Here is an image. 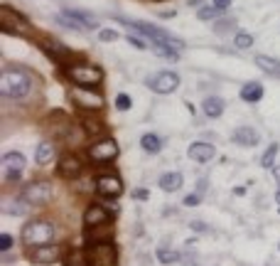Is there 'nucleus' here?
Listing matches in <instances>:
<instances>
[{"mask_svg": "<svg viewBox=\"0 0 280 266\" xmlns=\"http://www.w3.org/2000/svg\"><path fill=\"white\" fill-rule=\"evenodd\" d=\"M67 77H69V79L76 86H96L98 82L103 79V74H101V69H98V67L81 64V62L69 64V67H67Z\"/></svg>", "mask_w": 280, "mask_h": 266, "instance_id": "nucleus-4", "label": "nucleus"}, {"mask_svg": "<svg viewBox=\"0 0 280 266\" xmlns=\"http://www.w3.org/2000/svg\"><path fill=\"white\" fill-rule=\"evenodd\" d=\"M140 146H143V151H145V153H157L162 143H160V138H157L155 133H145V136L140 138Z\"/></svg>", "mask_w": 280, "mask_h": 266, "instance_id": "nucleus-23", "label": "nucleus"}, {"mask_svg": "<svg viewBox=\"0 0 280 266\" xmlns=\"http://www.w3.org/2000/svg\"><path fill=\"white\" fill-rule=\"evenodd\" d=\"M133 197H135V200H148V197H150V192H148L145 187H138V190L133 192Z\"/></svg>", "mask_w": 280, "mask_h": 266, "instance_id": "nucleus-36", "label": "nucleus"}, {"mask_svg": "<svg viewBox=\"0 0 280 266\" xmlns=\"http://www.w3.org/2000/svg\"><path fill=\"white\" fill-rule=\"evenodd\" d=\"M54 237V227L44 220H35V222H27L25 229H22V241L27 247H42V244H49Z\"/></svg>", "mask_w": 280, "mask_h": 266, "instance_id": "nucleus-2", "label": "nucleus"}, {"mask_svg": "<svg viewBox=\"0 0 280 266\" xmlns=\"http://www.w3.org/2000/svg\"><path fill=\"white\" fill-rule=\"evenodd\" d=\"M30 77L25 71H17V69H5L3 71V82H0V91L3 96H10V99H22L25 94H30Z\"/></svg>", "mask_w": 280, "mask_h": 266, "instance_id": "nucleus-1", "label": "nucleus"}, {"mask_svg": "<svg viewBox=\"0 0 280 266\" xmlns=\"http://www.w3.org/2000/svg\"><path fill=\"white\" fill-rule=\"evenodd\" d=\"M275 200H278V205H280V190H278V195H275Z\"/></svg>", "mask_w": 280, "mask_h": 266, "instance_id": "nucleus-38", "label": "nucleus"}, {"mask_svg": "<svg viewBox=\"0 0 280 266\" xmlns=\"http://www.w3.org/2000/svg\"><path fill=\"white\" fill-rule=\"evenodd\" d=\"M199 202H202V197L199 195H187L184 197V205H187V207H194V205H199Z\"/></svg>", "mask_w": 280, "mask_h": 266, "instance_id": "nucleus-33", "label": "nucleus"}, {"mask_svg": "<svg viewBox=\"0 0 280 266\" xmlns=\"http://www.w3.org/2000/svg\"><path fill=\"white\" fill-rule=\"evenodd\" d=\"M177 86H180V77L175 71H160L157 79L153 82V89L157 94H172Z\"/></svg>", "mask_w": 280, "mask_h": 266, "instance_id": "nucleus-12", "label": "nucleus"}, {"mask_svg": "<svg viewBox=\"0 0 280 266\" xmlns=\"http://www.w3.org/2000/svg\"><path fill=\"white\" fill-rule=\"evenodd\" d=\"M256 64L266 71V74H275V77H280V62H278V59L266 57V55H258V57H256Z\"/></svg>", "mask_w": 280, "mask_h": 266, "instance_id": "nucleus-22", "label": "nucleus"}, {"mask_svg": "<svg viewBox=\"0 0 280 266\" xmlns=\"http://www.w3.org/2000/svg\"><path fill=\"white\" fill-rule=\"evenodd\" d=\"M234 25H236L234 20H229V22H219V25H216V32H226V30H234Z\"/></svg>", "mask_w": 280, "mask_h": 266, "instance_id": "nucleus-34", "label": "nucleus"}, {"mask_svg": "<svg viewBox=\"0 0 280 266\" xmlns=\"http://www.w3.org/2000/svg\"><path fill=\"white\" fill-rule=\"evenodd\" d=\"M275 155H278V143H273V146H268L263 158H261V165L263 168H273V163H275Z\"/></svg>", "mask_w": 280, "mask_h": 266, "instance_id": "nucleus-24", "label": "nucleus"}, {"mask_svg": "<svg viewBox=\"0 0 280 266\" xmlns=\"http://www.w3.org/2000/svg\"><path fill=\"white\" fill-rule=\"evenodd\" d=\"M86 264L89 266H116L118 264V252L111 241L91 244L86 249Z\"/></svg>", "mask_w": 280, "mask_h": 266, "instance_id": "nucleus-3", "label": "nucleus"}, {"mask_svg": "<svg viewBox=\"0 0 280 266\" xmlns=\"http://www.w3.org/2000/svg\"><path fill=\"white\" fill-rule=\"evenodd\" d=\"M57 22L64 25V28H71V30H86V25L74 15V10H67V13H59L57 15Z\"/></svg>", "mask_w": 280, "mask_h": 266, "instance_id": "nucleus-21", "label": "nucleus"}, {"mask_svg": "<svg viewBox=\"0 0 280 266\" xmlns=\"http://www.w3.org/2000/svg\"><path fill=\"white\" fill-rule=\"evenodd\" d=\"M30 259L35 261V264H54L62 259V252H59V247L54 244H42V247H32V252H30Z\"/></svg>", "mask_w": 280, "mask_h": 266, "instance_id": "nucleus-9", "label": "nucleus"}, {"mask_svg": "<svg viewBox=\"0 0 280 266\" xmlns=\"http://www.w3.org/2000/svg\"><path fill=\"white\" fill-rule=\"evenodd\" d=\"M54 160V146L49 143V140H44L37 146V153H35V163L37 165H47V163H52Z\"/></svg>", "mask_w": 280, "mask_h": 266, "instance_id": "nucleus-19", "label": "nucleus"}, {"mask_svg": "<svg viewBox=\"0 0 280 266\" xmlns=\"http://www.w3.org/2000/svg\"><path fill=\"white\" fill-rule=\"evenodd\" d=\"M275 175H278V180H280V173H275Z\"/></svg>", "mask_w": 280, "mask_h": 266, "instance_id": "nucleus-39", "label": "nucleus"}, {"mask_svg": "<svg viewBox=\"0 0 280 266\" xmlns=\"http://www.w3.org/2000/svg\"><path fill=\"white\" fill-rule=\"evenodd\" d=\"M214 15H216V8H202L197 17H199V20H211Z\"/></svg>", "mask_w": 280, "mask_h": 266, "instance_id": "nucleus-32", "label": "nucleus"}, {"mask_svg": "<svg viewBox=\"0 0 280 266\" xmlns=\"http://www.w3.org/2000/svg\"><path fill=\"white\" fill-rule=\"evenodd\" d=\"M96 190L103 197H118L123 192V182L116 175H98L96 178Z\"/></svg>", "mask_w": 280, "mask_h": 266, "instance_id": "nucleus-10", "label": "nucleus"}, {"mask_svg": "<svg viewBox=\"0 0 280 266\" xmlns=\"http://www.w3.org/2000/svg\"><path fill=\"white\" fill-rule=\"evenodd\" d=\"M108 220H111V212L106 210V207H101V205H91V207L84 212V224L89 229L103 227V224H108Z\"/></svg>", "mask_w": 280, "mask_h": 266, "instance_id": "nucleus-11", "label": "nucleus"}, {"mask_svg": "<svg viewBox=\"0 0 280 266\" xmlns=\"http://www.w3.org/2000/svg\"><path fill=\"white\" fill-rule=\"evenodd\" d=\"M71 101L79 106V109H86V111H98L103 109V96L94 91L91 86H76L71 91Z\"/></svg>", "mask_w": 280, "mask_h": 266, "instance_id": "nucleus-5", "label": "nucleus"}, {"mask_svg": "<svg viewBox=\"0 0 280 266\" xmlns=\"http://www.w3.org/2000/svg\"><path fill=\"white\" fill-rule=\"evenodd\" d=\"M202 109H204V113H207L209 118H219V116L224 113V101L219 96H209V99H204Z\"/></svg>", "mask_w": 280, "mask_h": 266, "instance_id": "nucleus-20", "label": "nucleus"}, {"mask_svg": "<svg viewBox=\"0 0 280 266\" xmlns=\"http://www.w3.org/2000/svg\"><path fill=\"white\" fill-rule=\"evenodd\" d=\"M258 140H261V136L248 126H241L234 131V143H238V146H256Z\"/></svg>", "mask_w": 280, "mask_h": 266, "instance_id": "nucleus-16", "label": "nucleus"}, {"mask_svg": "<svg viewBox=\"0 0 280 266\" xmlns=\"http://www.w3.org/2000/svg\"><path fill=\"white\" fill-rule=\"evenodd\" d=\"M116 109H118V111H128V109H130V96H128V94H118V96H116Z\"/></svg>", "mask_w": 280, "mask_h": 266, "instance_id": "nucleus-29", "label": "nucleus"}, {"mask_svg": "<svg viewBox=\"0 0 280 266\" xmlns=\"http://www.w3.org/2000/svg\"><path fill=\"white\" fill-rule=\"evenodd\" d=\"M86 264V252H69V256H67V266H84Z\"/></svg>", "mask_w": 280, "mask_h": 266, "instance_id": "nucleus-27", "label": "nucleus"}, {"mask_svg": "<svg viewBox=\"0 0 280 266\" xmlns=\"http://www.w3.org/2000/svg\"><path fill=\"white\" fill-rule=\"evenodd\" d=\"M25 170V158L22 153H5L3 155V173H8L10 178H17Z\"/></svg>", "mask_w": 280, "mask_h": 266, "instance_id": "nucleus-13", "label": "nucleus"}, {"mask_svg": "<svg viewBox=\"0 0 280 266\" xmlns=\"http://www.w3.org/2000/svg\"><path fill=\"white\" fill-rule=\"evenodd\" d=\"M84 131L86 133H91V136H96V133L103 131V126H101L98 121H94V118H84Z\"/></svg>", "mask_w": 280, "mask_h": 266, "instance_id": "nucleus-28", "label": "nucleus"}, {"mask_svg": "<svg viewBox=\"0 0 280 266\" xmlns=\"http://www.w3.org/2000/svg\"><path fill=\"white\" fill-rule=\"evenodd\" d=\"M241 99L248 101V104L261 101V99H263V84H258V82H248V84L241 89Z\"/></svg>", "mask_w": 280, "mask_h": 266, "instance_id": "nucleus-18", "label": "nucleus"}, {"mask_svg": "<svg viewBox=\"0 0 280 266\" xmlns=\"http://www.w3.org/2000/svg\"><path fill=\"white\" fill-rule=\"evenodd\" d=\"M157 259H160V264H175V261H180V254L167 249V247H162V249L157 252Z\"/></svg>", "mask_w": 280, "mask_h": 266, "instance_id": "nucleus-25", "label": "nucleus"}, {"mask_svg": "<svg viewBox=\"0 0 280 266\" xmlns=\"http://www.w3.org/2000/svg\"><path fill=\"white\" fill-rule=\"evenodd\" d=\"M116 155H118V143L113 138H101L89 148V158H91L94 163H108Z\"/></svg>", "mask_w": 280, "mask_h": 266, "instance_id": "nucleus-7", "label": "nucleus"}, {"mask_svg": "<svg viewBox=\"0 0 280 266\" xmlns=\"http://www.w3.org/2000/svg\"><path fill=\"white\" fill-rule=\"evenodd\" d=\"M59 173L64 175V178H76L79 173H81V160H79V155H71L67 153L62 160H59Z\"/></svg>", "mask_w": 280, "mask_h": 266, "instance_id": "nucleus-15", "label": "nucleus"}, {"mask_svg": "<svg viewBox=\"0 0 280 266\" xmlns=\"http://www.w3.org/2000/svg\"><path fill=\"white\" fill-rule=\"evenodd\" d=\"M10 247H13V237H10L8 232H3V234H0V249H3V252H10Z\"/></svg>", "mask_w": 280, "mask_h": 266, "instance_id": "nucleus-31", "label": "nucleus"}, {"mask_svg": "<svg viewBox=\"0 0 280 266\" xmlns=\"http://www.w3.org/2000/svg\"><path fill=\"white\" fill-rule=\"evenodd\" d=\"M22 200L27 202V205H44V202H49L52 200V185L49 182H32L25 187V192H22Z\"/></svg>", "mask_w": 280, "mask_h": 266, "instance_id": "nucleus-8", "label": "nucleus"}, {"mask_svg": "<svg viewBox=\"0 0 280 266\" xmlns=\"http://www.w3.org/2000/svg\"><path fill=\"white\" fill-rule=\"evenodd\" d=\"M128 42L133 44V47H138V50H143V47H145V42H143L140 37H135V35H128Z\"/></svg>", "mask_w": 280, "mask_h": 266, "instance_id": "nucleus-35", "label": "nucleus"}, {"mask_svg": "<svg viewBox=\"0 0 280 266\" xmlns=\"http://www.w3.org/2000/svg\"><path fill=\"white\" fill-rule=\"evenodd\" d=\"M160 187L165 190V192H177L180 187H182V173H165L162 178H160Z\"/></svg>", "mask_w": 280, "mask_h": 266, "instance_id": "nucleus-17", "label": "nucleus"}, {"mask_svg": "<svg viewBox=\"0 0 280 266\" xmlns=\"http://www.w3.org/2000/svg\"><path fill=\"white\" fill-rule=\"evenodd\" d=\"M98 40H101V42H116V40H118V32H116V30H101V32H98Z\"/></svg>", "mask_w": 280, "mask_h": 266, "instance_id": "nucleus-30", "label": "nucleus"}, {"mask_svg": "<svg viewBox=\"0 0 280 266\" xmlns=\"http://www.w3.org/2000/svg\"><path fill=\"white\" fill-rule=\"evenodd\" d=\"M229 5H231V0H214V8L216 10H226Z\"/></svg>", "mask_w": 280, "mask_h": 266, "instance_id": "nucleus-37", "label": "nucleus"}, {"mask_svg": "<svg viewBox=\"0 0 280 266\" xmlns=\"http://www.w3.org/2000/svg\"><path fill=\"white\" fill-rule=\"evenodd\" d=\"M234 42H236L238 50H246V47H251V44H253V35H251V32H243V30H241V32H236V35H234Z\"/></svg>", "mask_w": 280, "mask_h": 266, "instance_id": "nucleus-26", "label": "nucleus"}, {"mask_svg": "<svg viewBox=\"0 0 280 266\" xmlns=\"http://www.w3.org/2000/svg\"><path fill=\"white\" fill-rule=\"evenodd\" d=\"M0 28L5 35H20V32H30V25L27 20L22 17V15L13 13L8 5H3V10H0Z\"/></svg>", "mask_w": 280, "mask_h": 266, "instance_id": "nucleus-6", "label": "nucleus"}, {"mask_svg": "<svg viewBox=\"0 0 280 266\" xmlns=\"http://www.w3.org/2000/svg\"><path fill=\"white\" fill-rule=\"evenodd\" d=\"M187 153H189V158L197 160V163H209L216 151H214V146H211V143H192Z\"/></svg>", "mask_w": 280, "mask_h": 266, "instance_id": "nucleus-14", "label": "nucleus"}]
</instances>
